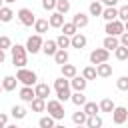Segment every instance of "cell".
I'll use <instances>...</instances> for the list:
<instances>
[{
  "label": "cell",
  "mask_w": 128,
  "mask_h": 128,
  "mask_svg": "<svg viewBox=\"0 0 128 128\" xmlns=\"http://www.w3.org/2000/svg\"><path fill=\"white\" fill-rule=\"evenodd\" d=\"M116 88L122 90V92H126V90H128V76H120V78L116 80Z\"/></svg>",
  "instance_id": "obj_39"
},
{
  "label": "cell",
  "mask_w": 128,
  "mask_h": 128,
  "mask_svg": "<svg viewBox=\"0 0 128 128\" xmlns=\"http://www.w3.org/2000/svg\"><path fill=\"white\" fill-rule=\"evenodd\" d=\"M82 78L84 80H94L96 78V66H86L82 70Z\"/></svg>",
  "instance_id": "obj_36"
},
{
  "label": "cell",
  "mask_w": 128,
  "mask_h": 128,
  "mask_svg": "<svg viewBox=\"0 0 128 128\" xmlns=\"http://www.w3.org/2000/svg\"><path fill=\"white\" fill-rule=\"evenodd\" d=\"M60 30H62V34H64V36H68V38H72V36H74V34L78 32V28H76V26H74L72 22H64Z\"/></svg>",
  "instance_id": "obj_26"
},
{
  "label": "cell",
  "mask_w": 128,
  "mask_h": 128,
  "mask_svg": "<svg viewBox=\"0 0 128 128\" xmlns=\"http://www.w3.org/2000/svg\"><path fill=\"white\" fill-rule=\"evenodd\" d=\"M30 106H32V110H34V112H44V110H46V100L34 98V100L30 102Z\"/></svg>",
  "instance_id": "obj_33"
},
{
  "label": "cell",
  "mask_w": 128,
  "mask_h": 128,
  "mask_svg": "<svg viewBox=\"0 0 128 128\" xmlns=\"http://www.w3.org/2000/svg\"><path fill=\"white\" fill-rule=\"evenodd\" d=\"M102 18H104L106 22L118 20V8H104V10H102Z\"/></svg>",
  "instance_id": "obj_24"
},
{
  "label": "cell",
  "mask_w": 128,
  "mask_h": 128,
  "mask_svg": "<svg viewBox=\"0 0 128 128\" xmlns=\"http://www.w3.org/2000/svg\"><path fill=\"white\" fill-rule=\"evenodd\" d=\"M96 76H100V78H110V76H112V64H108V62L98 64V66H96Z\"/></svg>",
  "instance_id": "obj_16"
},
{
  "label": "cell",
  "mask_w": 128,
  "mask_h": 128,
  "mask_svg": "<svg viewBox=\"0 0 128 128\" xmlns=\"http://www.w3.org/2000/svg\"><path fill=\"white\" fill-rule=\"evenodd\" d=\"M124 32H128V20L124 22Z\"/></svg>",
  "instance_id": "obj_49"
},
{
  "label": "cell",
  "mask_w": 128,
  "mask_h": 128,
  "mask_svg": "<svg viewBox=\"0 0 128 128\" xmlns=\"http://www.w3.org/2000/svg\"><path fill=\"white\" fill-rule=\"evenodd\" d=\"M56 124H54V118L52 116H42L40 118V122H38V128H54Z\"/></svg>",
  "instance_id": "obj_37"
},
{
  "label": "cell",
  "mask_w": 128,
  "mask_h": 128,
  "mask_svg": "<svg viewBox=\"0 0 128 128\" xmlns=\"http://www.w3.org/2000/svg\"><path fill=\"white\" fill-rule=\"evenodd\" d=\"M10 114H12V118H16V120H22V118H26V114H28V110H26L24 106H20V104H16V106H12V110H10Z\"/></svg>",
  "instance_id": "obj_23"
},
{
  "label": "cell",
  "mask_w": 128,
  "mask_h": 128,
  "mask_svg": "<svg viewBox=\"0 0 128 128\" xmlns=\"http://www.w3.org/2000/svg\"><path fill=\"white\" fill-rule=\"evenodd\" d=\"M94 2H102V0H94Z\"/></svg>",
  "instance_id": "obj_54"
},
{
  "label": "cell",
  "mask_w": 128,
  "mask_h": 128,
  "mask_svg": "<svg viewBox=\"0 0 128 128\" xmlns=\"http://www.w3.org/2000/svg\"><path fill=\"white\" fill-rule=\"evenodd\" d=\"M70 100H72V104L74 106H84L88 100H86V96H84V92H74L72 96H70Z\"/></svg>",
  "instance_id": "obj_29"
},
{
  "label": "cell",
  "mask_w": 128,
  "mask_h": 128,
  "mask_svg": "<svg viewBox=\"0 0 128 128\" xmlns=\"http://www.w3.org/2000/svg\"><path fill=\"white\" fill-rule=\"evenodd\" d=\"M118 46H120V40H118L116 36H106V38H104V42H102V48H104V50H108V52H114Z\"/></svg>",
  "instance_id": "obj_14"
},
{
  "label": "cell",
  "mask_w": 128,
  "mask_h": 128,
  "mask_svg": "<svg viewBox=\"0 0 128 128\" xmlns=\"http://www.w3.org/2000/svg\"><path fill=\"white\" fill-rule=\"evenodd\" d=\"M70 96H72V92H70V90L56 92V100H58V102H66V100H70Z\"/></svg>",
  "instance_id": "obj_42"
},
{
  "label": "cell",
  "mask_w": 128,
  "mask_h": 128,
  "mask_svg": "<svg viewBox=\"0 0 128 128\" xmlns=\"http://www.w3.org/2000/svg\"><path fill=\"white\" fill-rule=\"evenodd\" d=\"M52 58H54V62L60 64V66H62V64H68V52H66V50H56V54H54Z\"/></svg>",
  "instance_id": "obj_28"
},
{
  "label": "cell",
  "mask_w": 128,
  "mask_h": 128,
  "mask_svg": "<svg viewBox=\"0 0 128 128\" xmlns=\"http://www.w3.org/2000/svg\"><path fill=\"white\" fill-rule=\"evenodd\" d=\"M46 110H48V116H52L54 120H62L64 118V106H62V102H58V100H48V104H46Z\"/></svg>",
  "instance_id": "obj_3"
},
{
  "label": "cell",
  "mask_w": 128,
  "mask_h": 128,
  "mask_svg": "<svg viewBox=\"0 0 128 128\" xmlns=\"http://www.w3.org/2000/svg\"><path fill=\"white\" fill-rule=\"evenodd\" d=\"M2 2H4V0H0V8H2Z\"/></svg>",
  "instance_id": "obj_52"
},
{
  "label": "cell",
  "mask_w": 128,
  "mask_h": 128,
  "mask_svg": "<svg viewBox=\"0 0 128 128\" xmlns=\"http://www.w3.org/2000/svg\"><path fill=\"white\" fill-rule=\"evenodd\" d=\"M56 50H58L56 40H44V44H42V52H44L46 56H54Z\"/></svg>",
  "instance_id": "obj_19"
},
{
  "label": "cell",
  "mask_w": 128,
  "mask_h": 128,
  "mask_svg": "<svg viewBox=\"0 0 128 128\" xmlns=\"http://www.w3.org/2000/svg\"><path fill=\"white\" fill-rule=\"evenodd\" d=\"M48 24H50V28H62V24H64V14L52 12V14L48 16Z\"/></svg>",
  "instance_id": "obj_12"
},
{
  "label": "cell",
  "mask_w": 128,
  "mask_h": 128,
  "mask_svg": "<svg viewBox=\"0 0 128 128\" xmlns=\"http://www.w3.org/2000/svg\"><path fill=\"white\" fill-rule=\"evenodd\" d=\"M50 92H52V88H50L48 84H44V82H38V84L34 86V94H36V98H40V100H46V98L50 96Z\"/></svg>",
  "instance_id": "obj_10"
},
{
  "label": "cell",
  "mask_w": 128,
  "mask_h": 128,
  "mask_svg": "<svg viewBox=\"0 0 128 128\" xmlns=\"http://www.w3.org/2000/svg\"><path fill=\"white\" fill-rule=\"evenodd\" d=\"M82 110H84L86 116H96V114L100 112V106H98L96 102H86V104L82 106Z\"/></svg>",
  "instance_id": "obj_22"
},
{
  "label": "cell",
  "mask_w": 128,
  "mask_h": 128,
  "mask_svg": "<svg viewBox=\"0 0 128 128\" xmlns=\"http://www.w3.org/2000/svg\"><path fill=\"white\" fill-rule=\"evenodd\" d=\"M88 22H90V20H88V16H86L84 12H76V14L72 16V24H74L76 28H86Z\"/></svg>",
  "instance_id": "obj_13"
},
{
  "label": "cell",
  "mask_w": 128,
  "mask_h": 128,
  "mask_svg": "<svg viewBox=\"0 0 128 128\" xmlns=\"http://www.w3.org/2000/svg\"><path fill=\"white\" fill-rule=\"evenodd\" d=\"M6 128H18L16 124H6Z\"/></svg>",
  "instance_id": "obj_48"
},
{
  "label": "cell",
  "mask_w": 128,
  "mask_h": 128,
  "mask_svg": "<svg viewBox=\"0 0 128 128\" xmlns=\"http://www.w3.org/2000/svg\"><path fill=\"white\" fill-rule=\"evenodd\" d=\"M98 106H100V112H110V114H112V110L116 108V104H114L110 98H104V100H102Z\"/></svg>",
  "instance_id": "obj_31"
},
{
  "label": "cell",
  "mask_w": 128,
  "mask_h": 128,
  "mask_svg": "<svg viewBox=\"0 0 128 128\" xmlns=\"http://www.w3.org/2000/svg\"><path fill=\"white\" fill-rule=\"evenodd\" d=\"M76 128H86V126H76Z\"/></svg>",
  "instance_id": "obj_53"
},
{
  "label": "cell",
  "mask_w": 128,
  "mask_h": 128,
  "mask_svg": "<svg viewBox=\"0 0 128 128\" xmlns=\"http://www.w3.org/2000/svg\"><path fill=\"white\" fill-rule=\"evenodd\" d=\"M0 84H2V90H6V92H12V90H16V84H18V80H16V76H4V80H2Z\"/></svg>",
  "instance_id": "obj_17"
},
{
  "label": "cell",
  "mask_w": 128,
  "mask_h": 128,
  "mask_svg": "<svg viewBox=\"0 0 128 128\" xmlns=\"http://www.w3.org/2000/svg\"><path fill=\"white\" fill-rule=\"evenodd\" d=\"M12 52V64L16 68H24L26 62H28V52H26V46H20V44H14L10 48Z\"/></svg>",
  "instance_id": "obj_1"
},
{
  "label": "cell",
  "mask_w": 128,
  "mask_h": 128,
  "mask_svg": "<svg viewBox=\"0 0 128 128\" xmlns=\"http://www.w3.org/2000/svg\"><path fill=\"white\" fill-rule=\"evenodd\" d=\"M6 122H8V116L6 114H0V128H6Z\"/></svg>",
  "instance_id": "obj_46"
},
{
  "label": "cell",
  "mask_w": 128,
  "mask_h": 128,
  "mask_svg": "<svg viewBox=\"0 0 128 128\" xmlns=\"http://www.w3.org/2000/svg\"><path fill=\"white\" fill-rule=\"evenodd\" d=\"M42 44H44L42 36H40V34H34V36H30V38L26 40V52H30V54H38V52L42 50Z\"/></svg>",
  "instance_id": "obj_4"
},
{
  "label": "cell",
  "mask_w": 128,
  "mask_h": 128,
  "mask_svg": "<svg viewBox=\"0 0 128 128\" xmlns=\"http://www.w3.org/2000/svg\"><path fill=\"white\" fill-rule=\"evenodd\" d=\"M86 44H88V38H86L84 34H80V32H76V34L70 38V46H72V48H76V50L86 48Z\"/></svg>",
  "instance_id": "obj_9"
},
{
  "label": "cell",
  "mask_w": 128,
  "mask_h": 128,
  "mask_svg": "<svg viewBox=\"0 0 128 128\" xmlns=\"http://www.w3.org/2000/svg\"><path fill=\"white\" fill-rule=\"evenodd\" d=\"M14 18V12H12V8H8V6H2L0 8V22H10Z\"/></svg>",
  "instance_id": "obj_27"
},
{
  "label": "cell",
  "mask_w": 128,
  "mask_h": 128,
  "mask_svg": "<svg viewBox=\"0 0 128 128\" xmlns=\"http://www.w3.org/2000/svg\"><path fill=\"white\" fill-rule=\"evenodd\" d=\"M102 4H104L106 8H116V4H118V0H102Z\"/></svg>",
  "instance_id": "obj_45"
},
{
  "label": "cell",
  "mask_w": 128,
  "mask_h": 128,
  "mask_svg": "<svg viewBox=\"0 0 128 128\" xmlns=\"http://www.w3.org/2000/svg\"><path fill=\"white\" fill-rule=\"evenodd\" d=\"M48 28H50V24H48V20H44V18H36V22H34V30H36V34H46L48 32Z\"/></svg>",
  "instance_id": "obj_18"
},
{
  "label": "cell",
  "mask_w": 128,
  "mask_h": 128,
  "mask_svg": "<svg viewBox=\"0 0 128 128\" xmlns=\"http://www.w3.org/2000/svg\"><path fill=\"white\" fill-rule=\"evenodd\" d=\"M0 92H2V84H0Z\"/></svg>",
  "instance_id": "obj_55"
},
{
  "label": "cell",
  "mask_w": 128,
  "mask_h": 128,
  "mask_svg": "<svg viewBox=\"0 0 128 128\" xmlns=\"http://www.w3.org/2000/svg\"><path fill=\"white\" fill-rule=\"evenodd\" d=\"M118 20L120 22H126L128 20V4H124V6L118 8Z\"/></svg>",
  "instance_id": "obj_41"
},
{
  "label": "cell",
  "mask_w": 128,
  "mask_h": 128,
  "mask_svg": "<svg viewBox=\"0 0 128 128\" xmlns=\"http://www.w3.org/2000/svg\"><path fill=\"white\" fill-rule=\"evenodd\" d=\"M34 98H36V94H34V88L32 86H22L20 88V100L22 102H28L30 104Z\"/></svg>",
  "instance_id": "obj_15"
},
{
  "label": "cell",
  "mask_w": 128,
  "mask_h": 128,
  "mask_svg": "<svg viewBox=\"0 0 128 128\" xmlns=\"http://www.w3.org/2000/svg\"><path fill=\"white\" fill-rule=\"evenodd\" d=\"M114 56H116V60H126L128 58V48L126 46H118L114 50Z\"/></svg>",
  "instance_id": "obj_38"
},
{
  "label": "cell",
  "mask_w": 128,
  "mask_h": 128,
  "mask_svg": "<svg viewBox=\"0 0 128 128\" xmlns=\"http://www.w3.org/2000/svg\"><path fill=\"white\" fill-rule=\"evenodd\" d=\"M42 8L48 10V12L56 10V0H42Z\"/></svg>",
  "instance_id": "obj_43"
},
{
  "label": "cell",
  "mask_w": 128,
  "mask_h": 128,
  "mask_svg": "<svg viewBox=\"0 0 128 128\" xmlns=\"http://www.w3.org/2000/svg\"><path fill=\"white\" fill-rule=\"evenodd\" d=\"M126 120H128V108H126V106H116V108L112 110V122L120 126V124H124Z\"/></svg>",
  "instance_id": "obj_8"
},
{
  "label": "cell",
  "mask_w": 128,
  "mask_h": 128,
  "mask_svg": "<svg viewBox=\"0 0 128 128\" xmlns=\"http://www.w3.org/2000/svg\"><path fill=\"white\" fill-rule=\"evenodd\" d=\"M4 2H8V4H12V2H14V0H4Z\"/></svg>",
  "instance_id": "obj_51"
},
{
  "label": "cell",
  "mask_w": 128,
  "mask_h": 128,
  "mask_svg": "<svg viewBox=\"0 0 128 128\" xmlns=\"http://www.w3.org/2000/svg\"><path fill=\"white\" fill-rule=\"evenodd\" d=\"M16 16H18L22 26H34V22H36V16H34V12L30 8H20Z\"/></svg>",
  "instance_id": "obj_6"
},
{
  "label": "cell",
  "mask_w": 128,
  "mask_h": 128,
  "mask_svg": "<svg viewBox=\"0 0 128 128\" xmlns=\"http://www.w3.org/2000/svg\"><path fill=\"white\" fill-rule=\"evenodd\" d=\"M102 2H92L90 6H88V12H90V16H102Z\"/></svg>",
  "instance_id": "obj_32"
},
{
  "label": "cell",
  "mask_w": 128,
  "mask_h": 128,
  "mask_svg": "<svg viewBox=\"0 0 128 128\" xmlns=\"http://www.w3.org/2000/svg\"><path fill=\"white\" fill-rule=\"evenodd\" d=\"M102 124H104V122H102V118L96 114V116H88L84 126H86V128H102Z\"/></svg>",
  "instance_id": "obj_25"
},
{
  "label": "cell",
  "mask_w": 128,
  "mask_h": 128,
  "mask_svg": "<svg viewBox=\"0 0 128 128\" xmlns=\"http://www.w3.org/2000/svg\"><path fill=\"white\" fill-rule=\"evenodd\" d=\"M56 46H58V50H66V48L70 46V38L64 36V34H60V36L56 38Z\"/></svg>",
  "instance_id": "obj_35"
},
{
  "label": "cell",
  "mask_w": 128,
  "mask_h": 128,
  "mask_svg": "<svg viewBox=\"0 0 128 128\" xmlns=\"http://www.w3.org/2000/svg\"><path fill=\"white\" fill-rule=\"evenodd\" d=\"M4 60H6V52H4V50H0V64H2Z\"/></svg>",
  "instance_id": "obj_47"
},
{
  "label": "cell",
  "mask_w": 128,
  "mask_h": 128,
  "mask_svg": "<svg viewBox=\"0 0 128 128\" xmlns=\"http://www.w3.org/2000/svg\"><path fill=\"white\" fill-rule=\"evenodd\" d=\"M118 40H120V46H126V48H128V32H122V34L118 36Z\"/></svg>",
  "instance_id": "obj_44"
},
{
  "label": "cell",
  "mask_w": 128,
  "mask_h": 128,
  "mask_svg": "<svg viewBox=\"0 0 128 128\" xmlns=\"http://www.w3.org/2000/svg\"><path fill=\"white\" fill-rule=\"evenodd\" d=\"M86 86H88V80H84V78L78 76V74L70 80V88H74V92H84Z\"/></svg>",
  "instance_id": "obj_11"
},
{
  "label": "cell",
  "mask_w": 128,
  "mask_h": 128,
  "mask_svg": "<svg viewBox=\"0 0 128 128\" xmlns=\"http://www.w3.org/2000/svg\"><path fill=\"white\" fill-rule=\"evenodd\" d=\"M54 128H66V126H64V124H56Z\"/></svg>",
  "instance_id": "obj_50"
},
{
  "label": "cell",
  "mask_w": 128,
  "mask_h": 128,
  "mask_svg": "<svg viewBox=\"0 0 128 128\" xmlns=\"http://www.w3.org/2000/svg\"><path fill=\"white\" fill-rule=\"evenodd\" d=\"M60 70H62V76L68 78V80H72V78L76 76V66H74V64H62Z\"/></svg>",
  "instance_id": "obj_21"
},
{
  "label": "cell",
  "mask_w": 128,
  "mask_h": 128,
  "mask_svg": "<svg viewBox=\"0 0 128 128\" xmlns=\"http://www.w3.org/2000/svg\"><path fill=\"white\" fill-rule=\"evenodd\" d=\"M16 80L18 82H22L24 86H36L38 82V76H36V72L34 70H28V68H18V72H16Z\"/></svg>",
  "instance_id": "obj_2"
},
{
  "label": "cell",
  "mask_w": 128,
  "mask_h": 128,
  "mask_svg": "<svg viewBox=\"0 0 128 128\" xmlns=\"http://www.w3.org/2000/svg\"><path fill=\"white\" fill-rule=\"evenodd\" d=\"M54 90H56V92H62V90H70V80H68V78H64V76L56 78V80H54Z\"/></svg>",
  "instance_id": "obj_20"
},
{
  "label": "cell",
  "mask_w": 128,
  "mask_h": 128,
  "mask_svg": "<svg viewBox=\"0 0 128 128\" xmlns=\"http://www.w3.org/2000/svg\"><path fill=\"white\" fill-rule=\"evenodd\" d=\"M56 12L60 14L70 12V0H56Z\"/></svg>",
  "instance_id": "obj_34"
},
{
  "label": "cell",
  "mask_w": 128,
  "mask_h": 128,
  "mask_svg": "<svg viewBox=\"0 0 128 128\" xmlns=\"http://www.w3.org/2000/svg\"><path fill=\"white\" fill-rule=\"evenodd\" d=\"M106 36H120L122 32H124V22H120V20H112V22H106Z\"/></svg>",
  "instance_id": "obj_7"
},
{
  "label": "cell",
  "mask_w": 128,
  "mask_h": 128,
  "mask_svg": "<svg viewBox=\"0 0 128 128\" xmlns=\"http://www.w3.org/2000/svg\"><path fill=\"white\" fill-rule=\"evenodd\" d=\"M12 48V40L8 38V36H0V50H10Z\"/></svg>",
  "instance_id": "obj_40"
},
{
  "label": "cell",
  "mask_w": 128,
  "mask_h": 128,
  "mask_svg": "<svg viewBox=\"0 0 128 128\" xmlns=\"http://www.w3.org/2000/svg\"><path fill=\"white\" fill-rule=\"evenodd\" d=\"M86 118H88V116L84 114V110H78V112L72 114V122H74L76 126H84V124H86Z\"/></svg>",
  "instance_id": "obj_30"
},
{
  "label": "cell",
  "mask_w": 128,
  "mask_h": 128,
  "mask_svg": "<svg viewBox=\"0 0 128 128\" xmlns=\"http://www.w3.org/2000/svg\"><path fill=\"white\" fill-rule=\"evenodd\" d=\"M108 58H110V52L104 50V48H96V50L90 52V64H94V66L108 62Z\"/></svg>",
  "instance_id": "obj_5"
}]
</instances>
